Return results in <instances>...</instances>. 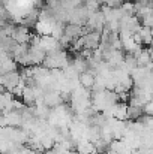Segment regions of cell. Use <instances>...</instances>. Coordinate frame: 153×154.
Listing matches in <instances>:
<instances>
[{"mask_svg": "<svg viewBox=\"0 0 153 154\" xmlns=\"http://www.w3.org/2000/svg\"><path fill=\"white\" fill-rule=\"evenodd\" d=\"M117 102H119V94L114 90L105 88L101 91H93L92 94V108L96 112H104Z\"/></svg>", "mask_w": 153, "mask_h": 154, "instance_id": "3957f363", "label": "cell"}, {"mask_svg": "<svg viewBox=\"0 0 153 154\" xmlns=\"http://www.w3.org/2000/svg\"><path fill=\"white\" fill-rule=\"evenodd\" d=\"M39 47H41L45 52H51V51H56V50L62 48L59 39H56V38L51 36V35H44V36H41Z\"/></svg>", "mask_w": 153, "mask_h": 154, "instance_id": "9c48e42d", "label": "cell"}, {"mask_svg": "<svg viewBox=\"0 0 153 154\" xmlns=\"http://www.w3.org/2000/svg\"><path fill=\"white\" fill-rule=\"evenodd\" d=\"M78 79H80V84H81L84 88L92 90V87H93V84H95V73H93V72H90V70L81 72Z\"/></svg>", "mask_w": 153, "mask_h": 154, "instance_id": "7c38bea8", "label": "cell"}, {"mask_svg": "<svg viewBox=\"0 0 153 154\" xmlns=\"http://www.w3.org/2000/svg\"><path fill=\"white\" fill-rule=\"evenodd\" d=\"M71 100V108L75 114H81L84 111H87L92 106V93L89 91V88H84L81 84L78 87H75L71 91L69 96Z\"/></svg>", "mask_w": 153, "mask_h": 154, "instance_id": "6da1fadb", "label": "cell"}, {"mask_svg": "<svg viewBox=\"0 0 153 154\" xmlns=\"http://www.w3.org/2000/svg\"><path fill=\"white\" fill-rule=\"evenodd\" d=\"M71 60L68 57L66 51H63L62 48L56 50V51L47 52V57L44 60V66L48 67V69H63L66 64H69Z\"/></svg>", "mask_w": 153, "mask_h": 154, "instance_id": "277c9868", "label": "cell"}, {"mask_svg": "<svg viewBox=\"0 0 153 154\" xmlns=\"http://www.w3.org/2000/svg\"><path fill=\"white\" fill-rule=\"evenodd\" d=\"M101 45V32H87L84 35V48L86 50H96Z\"/></svg>", "mask_w": 153, "mask_h": 154, "instance_id": "ba28073f", "label": "cell"}, {"mask_svg": "<svg viewBox=\"0 0 153 154\" xmlns=\"http://www.w3.org/2000/svg\"><path fill=\"white\" fill-rule=\"evenodd\" d=\"M84 2H89V0H84ZM95 2H98V3H101V2H104V0H95Z\"/></svg>", "mask_w": 153, "mask_h": 154, "instance_id": "44dd1931", "label": "cell"}, {"mask_svg": "<svg viewBox=\"0 0 153 154\" xmlns=\"http://www.w3.org/2000/svg\"><path fill=\"white\" fill-rule=\"evenodd\" d=\"M75 150L78 154H98V150L95 147V144L89 139L86 141H80L75 144Z\"/></svg>", "mask_w": 153, "mask_h": 154, "instance_id": "8fae6325", "label": "cell"}, {"mask_svg": "<svg viewBox=\"0 0 153 154\" xmlns=\"http://www.w3.org/2000/svg\"><path fill=\"white\" fill-rule=\"evenodd\" d=\"M74 117H72V111L65 105V103H60L57 106H54L50 111V115L47 118V121L50 123L51 126L57 127V129H62V127H69V124L72 123Z\"/></svg>", "mask_w": 153, "mask_h": 154, "instance_id": "7a4b0ae2", "label": "cell"}, {"mask_svg": "<svg viewBox=\"0 0 153 154\" xmlns=\"http://www.w3.org/2000/svg\"><path fill=\"white\" fill-rule=\"evenodd\" d=\"M47 52L39 45H29V66H39L44 63Z\"/></svg>", "mask_w": 153, "mask_h": 154, "instance_id": "8992f818", "label": "cell"}, {"mask_svg": "<svg viewBox=\"0 0 153 154\" xmlns=\"http://www.w3.org/2000/svg\"><path fill=\"white\" fill-rule=\"evenodd\" d=\"M143 109H144V112H146L147 115H152V117H153V99H152V100H149V102L146 103Z\"/></svg>", "mask_w": 153, "mask_h": 154, "instance_id": "e0dca14e", "label": "cell"}, {"mask_svg": "<svg viewBox=\"0 0 153 154\" xmlns=\"http://www.w3.org/2000/svg\"><path fill=\"white\" fill-rule=\"evenodd\" d=\"M44 154H57V150L53 147V148H50V150H45V153Z\"/></svg>", "mask_w": 153, "mask_h": 154, "instance_id": "d6986e66", "label": "cell"}, {"mask_svg": "<svg viewBox=\"0 0 153 154\" xmlns=\"http://www.w3.org/2000/svg\"><path fill=\"white\" fill-rule=\"evenodd\" d=\"M30 38H32V35H30V32H29V27H26V26H23V24H20V26L15 27V32H14V35H12V39H14L17 44H29Z\"/></svg>", "mask_w": 153, "mask_h": 154, "instance_id": "30bf717a", "label": "cell"}, {"mask_svg": "<svg viewBox=\"0 0 153 154\" xmlns=\"http://www.w3.org/2000/svg\"><path fill=\"white\" fill-rule=\"evenodd\" d=\"M152 97H153V90H152Z\"/></svg>", "mask_w": 153, "mask_h": 154, "instance_id": "7402d4cb", "label": "cell"}, {"mask_svg": "<svg viewBox=\"0 0 153 154\" xmlns=\"http://www.w3.org/2000/svg\"><path fill=\"white\" fill-rule=\"evenodd\" d=\"M107 6H111V8H117V6H122L123 0H104Z\"/></svg>", "mask_w": 153, "mask_h": 154, "instance_id": "ac0fdd59", "label": "cell"}, {"mask_svg": "<svg viewBox=\"0 0 153 154\" xmlns=\"http://www.w3.org/2000/svg\"><path fill=\"white\" fill-rule=\"evenodd\" d=\"M72 64H74V66L77 67V70L81 73V72H86V70H87V67H89V60L80 54V55H77V57L72 60Z\"/></svg>", "mask_w": 153, "mask_h": 154, "instance_id": "5bb4252c", "label": "cell"}, {"mask_svg": "<svg viewBox=\"0 0 153 154\" xmlns=\"http://www.w3.org/2000/svg\"><path fill=\"white\" fill-rule=\"evenodd\" d=\"M143 112L144 109L141 106H135V105H128V120H140L143 117Z\"/></svg>", "mask_w": 153, "mask_h": 154, "instance_id": "4fadbf2b", "label": "cell"}, {"mask_svg": "<svg viewBox=\"0 0 153 154\" xmlns=\"http://www.w3.org/2000/svg\"><path fill=\"white\" fill-rule=\"evenodd\" d=\"M86 27L90 32H101L102 33V30L105 29V17L101 11H96L89 15V18L86 21Z\"/></svg>", "mask_w": 153, "mask_h": 154, "instance_id": "5b68a950", "label": "cell"}, {"mask_svg": "<svg viewBox=\"0 0 153 154\" xmlns=\"http://www.w3.org/2000/svg\"><path fill=\"white\" fill-rule=\"evenodd\" d=\"M102 154H117V153H114L113 150H110V148H108V150H105V151H104Z\"/></svg>", "mask_w": 153, "mask_h": 154, "instance_id": "ffe728a7", "label": "cell"}, {"mask_svg": "<svg viewBox=\"0 0 153 154\" xmlns=\"http://www.w3.org/2000/svg\"><path fill=\"white\" fill-rule=\"evenodd\" d=\"M62 70H63V73H65V76H66L68 79H78V78H80V72H78L77 67L72 64V61H71L69 64H66Z\"/></svg>", "mask_w": 153, "mask_h": 154, "instance_id": "9a60e30c", "label": "cell"}, {"mask_svg": "<svg viewBox=\"0 0 153 154\" xmlns=\"http://www.w3.org/2000/svg\"><path fill=\"white\" fill-rule=\"evenodd\" d=\"M44 103L48 105L50 108H54L60 103H65V97L57 90H45L44 91Z\"/></svg>", "mask_w": 153, "mask_h": 154, "instance_id": "52a82bcc", "label": "cell"}, {"mask_svg": "<svg viewBox=\"0 0 153 154\" xmlns=\"http://www.w3.org/2000/svg\"><path fill=\"white\" fill-rule=\"evenodd\" d=\"M39 141H41V145H42L44 150H50V148H53V147L56 145V139H54L51 135H48V133L41 135V136H39Z\"/></svg>", "mask_w": 153, "mask_h": 154, "instance_id": "2e32d148", "label": "cell"}]
</instances>
